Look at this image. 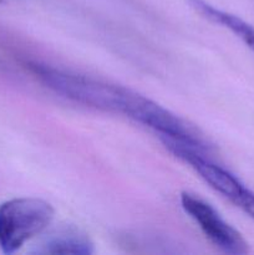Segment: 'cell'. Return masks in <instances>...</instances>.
I'll return each mask as SVG.
<instances>
[{
  "mask_svg": "<svg viewBox=\"0 0 254 255\" xmlns=\"http://www.w3.org/2000/svg\"><path fill=\"white\" fill-rule=\"evenodd\" d=\"M159 139L172 154L188 163L214 191L226 197L247 216L254 219V192L242 183L238 177L214 163L208 157V153L201 149L166 137H159Z\"/></svg>",
  "mask_w": 254,
  "mask_h": 255,
  "instance_id": "3",
  "label": "cell"
},
{
  "mask_svg": "<svg viewBox=\"0 0 254 255\" xmlns=\"http://www.w3.org/2000/svg\"><path fill=\"white\" fill-rule=\"evenodd\" d=\"M181 204L183 211L196 222L206 238L222 252L232 255L247 254L248 243L241 233L208 203L191 192H182Z\"/></svg>",
  "mask_w": 254,
  "mask_h": 255,
  "instance_id": "4",
  "label": "cell"
},
{
  "mask_svg": "<svg viewBox=\"0 0 254 255\" xmlns=\"http://www.w3.org/2000/svg\"><path fill=\"white\" fill-rule=\"evenodd\" d=\"M30 71L44 86L84 106L124 115L154 132L168 128L173 114L136 91L40 62H29Z\"/></svg>",
  "mask_w": 254,
  "mask_h": 255,
  "instance_id": "1",
  "label": "cell"
},
{
  "mask_svg": "<svg viewBox=\"0 0 254 255\" xmlns=\"http://www.w3.org/2000/svg\"><path fill=\"white\" fill-rule=\"evenodd\" d=\"M2 1V0H0V2H1Z\"/></svg>",
  "mask_w": 254,
  "mask_h": 255,
  "instance_id": "6",
  "label": "cell"
},
{
  "mask_svg": "<svg viewBox=\"0 0 254 255\" xmlns=\"http://www.w3.org/2000/svg\"><path fill=\"white\" fill-rule=\"evenodd\" d=\"M32 254L90 255L95 253L94 242L86 232L74 224H60L42 236Z\"/></svg>",
  "mask_w": 254,
  "mask_h": 255,
  "instance_id": "5",
  "label": "cell"
},
{
  "mask_svg": "<svg viewBox=\"0 0 254 255\" xmlns=\"http://www.w3.org/2000/svg\"><path fill=\"white\" fill-rule=\"evenodd\" d=\"M55 216L49 202L36 197L14 198L0 204V249L14 254L47 231Z\"/></svg>",
  "mask_w": 254,
  "mask_h": 255,
  "instance_id": "2",
  "label": "cell"
}]
</instances>
